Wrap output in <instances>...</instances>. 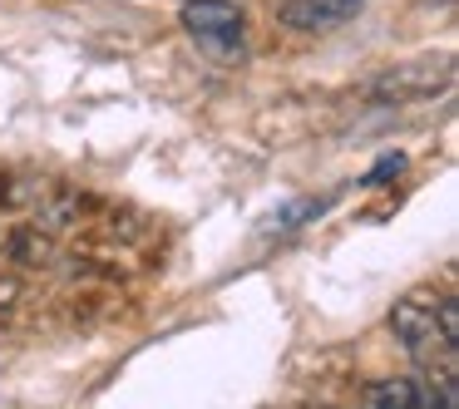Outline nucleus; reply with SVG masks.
I'll list each match as a JSON object with an SVG mask.
<instances>
[{
  "label": "nucleus",
  "mask_w": 459,
  "mask_h": 409,
  "mask_svg": "<svg viewBox=\"0 0 459 409\" xmlns=\"http://www.w3.org/2000/svg\"><path fill=\"white\" fill-rule=\"evenodd\" d=\"M183 30L218 64H242V11L232 0H183Z\"/></svg>",
  "instance_id": "1"
},
{
  "label": "nucleus",
  "mask_w": 459,
  "mask_h": 409,
  "mask_svg": "<svg viewBox=\"0 0 459 409\" xmlns=\"http://www.w3.org/2000/svg\"><path fill=\"white\" fill-rule=\"evenodd\" d=\"M390 330H395L400 345H405L420 365H429L435 355H455V345L439 336V296H429V291H410V296L390 311Z\"/></svg>",
  "instance_id": "2"
},
{
  "label": "nucleus",
  "mask_w": 459,
  "mask_h": 409,
  "mask_svg": "<svg viewBox=\"0 0 459 409\" xmlns=\"http://www.w3.org/2000/svg\"><path fill=\"white\" fill-rule=\"evenodd\" d=\"M455 80V60L449 55H420V60H400L395 70L376 74L370 94L380 104H405V99H429V94L449 89Z\"/></svg>",
  "instance_id": "3"
},
{
  "label": "nucleus",
  "mask_w": 459,
  "mask_h": 409,
  "mask_svg": "<svg viewBox=\"0 0 459 409\" xmlns=\"http://www.w3.org/2000/svg\"><path fill=\"white\" fill-rule=\"evenodd\" d=\"M360 5L366 0H287L281 5V25L307 30V35H326V30H341Z\"/></svg>",
  "instance_id": "4"
},
{
  "label": "nucleus",
  "mask_w": 459,
  "mask_h": 409,
  "mask_svg": "<svg viewBox=\"0 0 459 409\" xmlns=\"http://www.w3.org/2000/svg\"><path fill=\"white\" fill-rule=\"evenodd\" d=\"M366 399L380 409H439L435 389H420L415 379H380V385H370Z\"/></svg>",
  "instance_id": "5"
},
{
  "label": "nucleus",
  "mask_w": 459,
  "mask_h": 409,
  "mask_svg": "<svg viewBox=\"0 0 459 409\" xmlns=\"http://www.w3.org/2000/svg\"><path fill=\"white\" fill-rule=\"evenodd\" d=\"M439 336L449 340V345H459V301H439Z\"/></svg>",
  "instance_id": "6"
},
{
  "label": "nucleus",
  "mask_w": 459,
  "mask_h": 409,
  "mask_svg": "<svg viewBox=\"0 0 459 409\" xmlns=\"http://www.w3.org/2000/svg\"><path fill=\"white\" fill-rule=\"evenodd\" d=\"M400 168H405V158H400V153H385V158H380L376 168L366 173V183H385L390 173H400Z\"/></svg>",
  "instance_id": "7"
}]
</instances>
